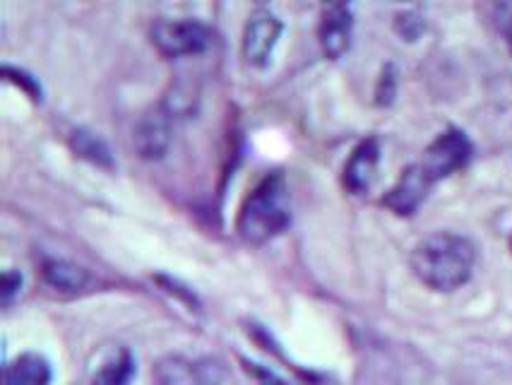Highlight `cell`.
Returning a JSON list of instances; mask_svg holds the SVG:
<instances>
[{"mask_svg":"<svg viewBox=\"0 0 512 385\" xmlns=\"http://www.w3.org/2000/svg\"><path fill=\"white\" fill-rule=\"evenodd\" d=\"M476 248L469 239L450 231L426 236L412 253V270L426 287L452 292L472 277Z\"/></svg>","mask_w":512,"mask_h":385,"instance_id":"obj_1","label":"cell"},{"mask_svg":"<svg viewBox=\"0 0 512 385\" xmlns=\"http://www.w3.org/2000/svg\"><path fill=\"white\" fill-rule=\"evenodd\" d=\"M291 224L289 193L282 174H272L258 183L238 215V234L248 244H267Z\"/></svg>","mask_w":512,"mask_h":385,"instance_id":"obj_2","label":"cell"},{"mask_svg":"<svg viewBox=\"0 0 512 385\" xmlns=\"http://www.w3.org/2000/svg\"><path fill=\"white\" fill-rule=\"evenodd\" d=\"M210 29L198 20H159L152 27V44L166 58L198 56L210 46Z\"/></svg>","mask_w":512,"mask_h":385,"instance_id":"obj_3","label":"cell"},{"mask_svg":"<svg viewBox=\"0 0 512 385\" xmlns=\"http://www.w3.org/2000/svg\"><path fill=\"white\" fill-rule=\"evenodd\" d=\"M469 157H472V142L467 135L457 128H448L428 145L419 167L424 169L428 179L436 183L462 169L469 162Z\"/></svg>","mask_w":512,"mask_h":385,"instance_id":"obj_4","label":"cell"},{"mask_svg":"<svg viewBox=\"0 0 512 385\" xmlns=\"http://www.w3.org/2000/svg\"><path fill=\"white\" fill-rule=\"evenodd\" d=\"M154 385H219L222 369L212 359L164 357L154 364Z\"/></svg>","mask_w":512,"mask_h":385,"instance_id":"obj_5","label":"cell"},{"mask_svg":"<svg viewBox=\"0 0 512 385\" xmlns=\"http://www.w3.org/2000/svg\"><path fill=\"white\" fill-rule=\"evenodd\" d=\"M282 37V22L275 13L260 8L248 17L246 32H243V58L253 68H265L270 63L272 51Z\"/></svg>","mask_w":512,"mask_h":385,"instance_id":"obj_6","label":"cell"},{"mask_svg":"<svg viewBox=\"0 0 512 385\" xmlns=\"http://www.w3.org/2000/svg\"><path fill=\"white\" fill-rule=\"evenodd\" d=\"M171 126H174V116L164 104L154 106L145 116H140L138 126L133 130V145L142 159L164 157L171 145Z\"/></svg>","mask_w":512,"mask_h":385,"instance_id":"obj_7","label":"cell"},{"mask_svg":"<svg viewBox=\"0 0 512 385\" xmlns=\"http://www.w3.org/2000/svg\"><path fill=\"white\" fill-rule=\"evenodd\" d=\"M433 186V181L424 174V169L419 164L404 169L402 179L397 181V186L385 195V207H390L397 215H414L419 210V205L424 203L428 188Z\"/></svg>","mask_w":512,"mask_h":385,"instance_id":"obj_8","label":"cell"},{"mask_svg":"<svg viewBox=\"0 0 512 385\" xmlns=\"http://www.w3.org/2000/svg\"><path fill=\"white\" fill-rule=\"evenodd\" d=\"M378 162H380L378 140L375 138L363 140L361 145L351 152L347 167H344V186H347V191L354 195L366 193L375 179Z\"/></svg>","mask_w":512,"mask_h":385,"instance_id":"obj_9","label":"cell"},{"mask_svg":"<svg viewBox=\"0 0 512 385\" xmlns=\"http://www.w3.org/2000/svg\"><path fill=\"white\" fill-rule=\"evenodd\" d=\"M351 10L347 5H330L325 8L323 20H320V44L330 58L344 56L351 41Z\"/></svg>","mask_w":512,"mask_h":385,"instance_id":"obj_10","label":"cell"},{"mask_svg":"<svg viewBox=\"0 0 512 385\" xmlns=\"http://www.w3.org/2000/svg\"><path fill=\"white\" fill-rule=\"evenodd\" d=\"M51 366L39 354H22L5 369V385H49Z\"/></svg>","mask_w":512,"mask_h":385,"instance_id":"obj_11","label":"cell"},{"mask_svg":"<svg viewBox=\"0 0 512 385\" xmlns=\"http://www.w3.org/2000/svg\"><path fill=\"white\" fill-rule=\"evenodd\" d=\"M44 277L51 287L63 289V292H80L89 282V272L68 260H49L44 265Z\"/></svg>","mask_w":512,"mask_h":385,"instance_id":"obj_12","label":"cell"},{"mask_svg":"<svg viewBox=\"0 0 512 385\" xmlns=\"http://www.w3.org/2000/svg\"><path fill=\"white\" fill-rule=\"evenodd\" d=\"M73 150L80 154V157L89 159L92 164H99V167H111V152L106 147V142L97 138V135L87 133V130H75L73 133Z\"/></svg>","mask_w":512,"mask_h":385,"instance_id":"obj_13","label":"cell"},{"mask_svg":"<svg viewBox=\"0 0 512 385\" xmlns=\"http://www.w3.org/2000/svg\"><path fill=\"white\" fill-rule=\"evenodd\" d=\"M135 373V361L128 352H121V357L106 361L101 371L94 376L92 385H128Z\"/></svg>","mask_w":512,"mask_h":385,"instance_id":"obj_14","label":"cell"},{"mask_svg":"<svg viewBox=\"0 0 512 385\" xmlns=\"http://www.w3.org/2000/svg\"><path fill=\"white\" fill-rule=\"evenodd\" d=\"M20 287H22L20 272H13V270L5 272L3 275V304H10V301H13V296L20 292Z\"/></svg>","mask_w":512,"mask_h":385,"instance_id":"obj_15","label":"cell"},{"mask_svg":"<svg viewBox=\"0 0 512 385\" xmlns=\"http://www.w3.org/2000/svg\"><path fill=\"white\" fill-rule=\"evenodd\" d=\"M508 37H510V49H512V22H510V29H508Z\"/></svg>","mask_w":512,"mask_h":385,"instance_id":"obj_16","label":"cell"}]
</instances>
